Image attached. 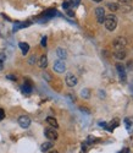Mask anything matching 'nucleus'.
I'll return each mask as SVG.
<instances>
[{
	"instance_id": "obj_1",
	"label": "nucleus",
	"mask_w": 133,
	"mask_h": 153,
	"mask_svg": "<svg viewBox=\"0 0 133 153\" xmlns=\"http://www.w3.org/2000/svg\"><path fill=\"white\" fill-rule=\"evenodd\" d=\"M104 25L107 31H115L116 27H117V17L115 16V15H107V16H105V21H104Z\"/></svg>"
},
{
	"instance_id": "obj_2",
	"label": "nucleus",
	"mask_w": 133,
	"mask_h": 153,
	"mask_svg": "<svg viewBox=\"0 0 133 153\" xmlns=\"http://www.w3.org/2000/svg\"><path fill=\"white\" fill-rule=\"evenodd\" d=\"M112 45H114L115 49H125V47L127 45V40L124 37H117V38L114 39Z\"/></svg>"
},
{
	"instance_id": "obj_3",
	"label": "nucleus",
	"mask_w": 133,
	"mask_h": 153,
	"mask_svg": "<svg viewBox=\"0 0 133 153\" xmlns=\"http://www.w3.org/2000/svg\"><path fill=\"white\" fill-rule=\"evenodd\" d=\"M44 134H45V137H48V139L52 140V141H56L58 137H59L58 132H56V130L54 129V127H48V129H45Z\"/></svg>"
},
{
	"instance_id": "obj_4",
	"label": "nucleus",
	"mask_w": 133,
	"mask_h": 153,
	"mask_svg": "<svg viewBox=\"0 0 133 153\" xmlns=\"http://www.w3.org/2000/svg\"><path fill=\"white\" fill-rule=\"evenodd\" d=\"M54 71L55 72H59V74H62L66 71V65L64 63V60H58L56 63L54 64Z\"/></svg>"
},
{
	"instance_id": "obj_5",
	"label": "nucleus",
	"mask_w": 133,
	"mask_h": 153,
	"mask_svg": "<svg viewBox=\"0 0 133 153\" xmlns=\"http://www.w3.org/2000/svg\"><path fill=\"white\" fill-rule=\"evenodd\" d=\"M65 81H66V85H67L69 87H73V86L77 85L78 80H77V77H76L73 74H67V75H66Z\"/></svg>"
},
{
	"instance_id": "obj_6",
	"label": "nucleus",
	"mask_w": 133,
	"mask_h": 153,
	"mask_svg": "<svg viewBox=\"0 0 133 153\" xmlns=\"http://www.w3.org/2000/svg\"><path fill=\"white\" fill-rule=\"evenodd\" d=\"M95 15H96L98 22L104 23V21H105V10H104V8H96L95 9Z\"/></svg>"
},
{
	"instance_id": "obj_7",
	"label": "nucleus",
	"mask_w": 133,
	"mask_h": 153,
	"mask_svg": "<svg viewBox=\"0 0 133 153\" xmlns=\"http://www.w3.org/2000/svg\"><path fill=\"white\" fill-rule=\"evenodd\" d=\"M18 124L21 127H23V129H27V127H29V125H31V119L27 115H22L18 118Z\"/></svg>"
},
{
	"instance_id": "obj_8",
	"label": "nucleus",
	"mask_w": 133,
	"mask_h": 153,
	"mask_svg": "<svg viewBox=\"0 0 133 153\" xmlns=\"http://www.w3.org/2000/svg\"><path fill=\"white\" fill-rule=\"evenodd\" d=\"M116 69L117 71H119V74H120V77H121V81H126V71H125V66L122 65V64H116Z\"/></svg>"
},
{
	"instance_id": "obj_9",
	"label": "nucleus",
	"mask_w": 133,
	"mask_h": 153,
	"mask_svg": "<svg viewBox=\"0 0 133 153\" xmlns=\"http://www.w3.org/2000/svg\"><path fill=\"white\" fill-rule=\"evenodd\" d=\"M114 57L117 60H124L127 57V53L125 52V49H116V52L114 53Z\"/></svg>"
},
{
	"instance_id": "obj_10",
	"label": "nucleus",
	"mask_w": 133,
	"mask_h": 153,
	"mask_svg": "<svg viewBox=\"0 0 133 153\" xmlns=\"http://www.w3.org/2000/svg\"><path fill=\"white\" fill-rule=\"evenodd\" d=\"M22 92L26 94H29L31 92H32V83H31L29 80H26L24 81V83L22 86Z\"/></svg>"
},
{
	"instance_id": "obj_11",
	"label": "nucleus",
	"mask_w": 133,
	"mask_h": 153,
	"mask_svg": "<svg viewBox=\"0 0 133 153\" xmlns=\"http://www.w3.org/2000/svg\"><path fill=\"white\" fill-rule=\"evenodd\" d=\"M38 65H39V68L40 69H45L48 66V58H47V55H42L40 57V59L38 60Z\"/></svg>"
},
{
	"instance_id": "obj_12",
	"label": "nucleus",
	"mask_w": 133,
	"mask_h": 153,
	"mask_svg": "<svg viewBox=\"0 0 133 153\" xmlns=\"http://www.w3.org/2000/svg\"><path fill=\"white\" fill-rule=\"evenodd\" d=\"M47 122L52 127H54V129H58V127H59V124H58V121H56V119L52 118V116H48V118H47Z\"/></svg>"
},
{
	"instance_id": "obj_13",
	"label": "nucleus",
	"mask_w": 133,
	"mask_h": 153,
	"mask_svg": "<svg viewBox=\"0 0 133 153\" xmlns=\"http://www.w3.org/2000/svg\"><path fill=\"white\" fill-rule=\"evenodd\" d=\"M18 45H20V48H21L22 54H23V55H26V54L28 53V50H29V45H28L27 43H23V42H21Z\"/></svg>"
},
{
	"instance_id": "obj_14",
	"label": "nucleus",
	"mask_w": 133,
	"mask_h": 153,
	"mask_svg": "<svg viewBox=\"0 0 133 153\" xmlns=\"http://www.w3.org/2000/svg\"><path fill=\"white\" fill-rule=\"evenodd\" d=\"M56 54H58V57L60 59H66V57H67V53H66V50L62 49V48H58V50H56Z\"/></svg>"
},
{
	"instance_id": "obj_15",
	"label": "nucleus",
	"mask_w": 133,
	"mask_h": 153,
	"mask_svg": "<svg viewBox=\"0 0 133 153\" xmlns=\"http://www.w3.org/2000/svg\"><path fill=\"white\" fill-rule=\"evenodd\" d=\"M52 147H53L52 142H44V143L42 145V147H40V150H42L43 152H48V151L52 150Z\"/></svg>"
},
{
	"instance_id": "obj_16",
	"label": "nucleus",
	"mask_w": 133,
	"mask_h": 153,
	"mask_svg": "<svg viewBox=\"0 0 133 153\" xmlns=\"http://www.w3.org/2000/svg\"><path fill=\"white\" fill-rule=\"evenodd\" d=\"M107 8L110 9L111 12H115V11H117V10L120 9L119 4H116V3H110V4H107Z\"/></svg>"
},
{
	"instance_id": "obj_17",
	"label": "nucleus",
	"mask_w": 133,
	"mask_h": 153,
	"mask_svg": "<svg viewBox=\"0 0 133 153\" xmlns=\"http://www.w3.org/2000/svg\"><path fill=\"white\" fill-rule=\"evenodd\" d=\"M125 124H126L127 129H128L130 131H131V130L133 131V118H127V119L125 120Z\"/></svg>"
},
{
	"instance_id": "obj_18",
	"label": "nucleus",
	"mask_w": 133,
	"mask_h": 153,
	"mask_svg": "<svg viewBox=\"0 0 133 153\" xmlns=\"http://www.w3.org/2000/svg\"><path fill=\"white\" fill-rule=\"evenodd\" d=\"M54 15H56V11H55L54 9H50V10H48L47 12H44V14H43V16H44V17H47V18H50V17H53Z\"/></svg>"
},
{
	"instance_id": "obj_19",
	"label": "nucleus",
	"mask_w": 133,
	"mask_h": 153,
	"mask_svg": "<svg viewBox=\"0 0 133 153\" xmlns=\"http://www.w3.org/2000/svg\"><path fill=\"white\" fill-rule=\"evenodd\" d=\"M81 96L83 97V98H89V96H90V92L88 88H84V89H82L81 92Z\"/></svg>"
},
{
	"instance_id": "obj_20",
	"label": "nucleus",
	"mask_w": 133,
	"mask_h": 153,
	"mask_svg": "<svg viewBox=\"0 0 133 153\" xmlns=\"http://www.w3.org/2000/svg\"><path fill=\"white\" fill-rule=\"evenodd\" d=\"M119 124H120V121H119V119H114V121H111L110 124H109V127H111V130L114 129V127H116V126H119Z\"/></svg>"
},
{
	"instance_id": "obj_21",
	"label": "nucleus",
	"mask_w": 133,
	"mask_h": 153,
	"mask_svg": "<svg viewBox=\"0 0 133 153\" xmlns=\"http://www.w3.org/2000/svg\"><path fill=\"white\" fill-rule=\"evenodd\" d=\"M70 6H71L70 0H67V1H65V3L62 4V8H64V9H66V10H69V9H70Z\"/></svg>"
},
{
	"instance_id": "obj_22",
	"label": "nucleus",
	"mask_w": 133,
	"mask_h": 153,
	"mask_svg": "<svg viewBox=\"0 0 133 153\" xmlns=\"http://www.w3.org/2000/svg\"><path fill=\"white\" fill-rule=\"evenodd\" d=\"M131 1L132 0H119V3H121L122 5H128V4H131Z\"/></svg>"
},
{
	"instance_id": "obj_23",
	"label": "nucleus",
	"mask_w": 133,
	"mask_h": 153,
	"mask_svg": "<svg viewBox=\"0 0 133 153\" xmlns=\"http://www.w3.org/2000/svg\"><path fill=\"white\" fill-rule=\"evenodd\" d=\"M4 118H5V111L3 108H0V120H4Z\"/></svg>"
},
{
	"instance_id": "obj_24",
	"label": "nucleus",
	"mask_w": 133,
	"mask_h": 153,
	"mask_svg": "<svg viewBox=\"0 0 133 153\" xmlns=\"http://www.w3.org/2000/svg\"><path fill=\"white\" fill-rule=\"evenodd\" d=\"M42 45H43V47H45V45H47V37H43V39H42Z\"/></svg>"
},
{
	"instance_id": "obj_25",
	"label": "nucleus",
	"mask_w": 133,
	"mask_h": 153,
	"mask_svg": "<svg viewBox=\"0 0 133 153\" xmlns=\"http://www.w3.org/2000/svg\"><path fill=\"white\" fill-rule=\"evenodd\" d=\"M7 77H9L10 80H12V81H16V77H15V76H11V75H9Z\"/></svg>"
},
{
	"instance_id": "obj_26",
	"label": "nucleus",
	"mask_w": 133,
	"mask_h": 153,
	"mask_svg": "<svg viewBox=\"0 0 133 153\" xmlns=\"http://www.w3.org/2000/svg\"><path fill=\"white\" fill-rule=\"evenodd\" d=\"M34 59H35V57H32V58H31V59H29V64H33L34 61H35Z\"/></svg>"
},
{
	"instance_id": "obj_27",
	"label": "nucleus",
	"mask_w": 133,
	"mask_h": 153,
	"mask_svg": "<svg viewBox=\"0 0 133 153\" xmlns=\"http://www.w3.org/2000/svg\"><path fill=\"white\" fill-rule=\"evenodd\" d=\"M4 68V64H3V60H0V70H3Z\"/></svg>"
},
{
	"instance_id": "obj_28",
	"label": "nucleus",
	"mask_w": 133,
	"mask_h": 153,
	"mask_svg": "<svg viewBox=\"0 0 133 153\" xmlns=\"http://www.w3.org/2000/svg\"><path fill=\"white\" fill-rule=\"evenodd\" d=\"M128 152H130V150H128V148H125V150H124V151H122L121 153H128Z\"/></svg>"
},
{
	"instance_id": "obj_29",
	"label": "nucleus",
	"mask_w": 133,
	"mask_h": 153,
	"mask_svg": "<svg viewBox=\"0 0 133 153\" xmlns=\"http://www.w3.org/2000/svg\"><path fill=\"white\" fill-rule=\"evenodd\" d=\"M49 153H59V152H58V151H55V150H54V151H50Z\"/></svg>"
},
{
	"instance_id": "obj_30",
	"label": "nucleus",
	"mask_w": 133,
	"mask_h": 153,
	"mask_svg": "<svg viewBox=\"0 0 133 153\" xmlns=\"http://www.w3.org/2000/svg\"><path fill=\"white\" fill-rule=\"evenodd\" d=\"M93 1H95V3H101L103 0H93Z\"/></svg>"
}]
</instances>
